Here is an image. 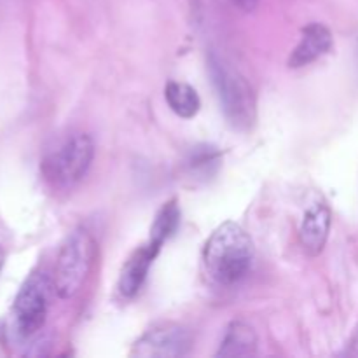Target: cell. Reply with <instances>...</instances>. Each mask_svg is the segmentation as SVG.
<instances>
[{
    "mask_svg": "<svg viewBox=\"0 0 358 358\" xmlns=\"http://www.w3.org/2000/svg\"><path fill=\"white\" fill-rule=\"evenodd\" d=\"M254 243L236 222H224L208 238L203 252L206 273L215 283L231 287L240 283L254 264Z\"/></svg>",
    "mask_w": 358,
    "mask_h": 358,
    "instance_id": "6da1fadb",
    "label": "cell"
},
{
    "mask_svg": "<svg viewBox=\"0 0 358 358\" xmlns=\"http://www.w3.org/2000/svg\"><path fill=\"white\" fill-rule=\"evenodd\" d=\"M94 143L87 133H70L56 140L41 161L42 177L55 189H72L90 171Z\"/></svg>",
    "mask_w": 358,
    "mask_h": 358,
    "instance_id": "7a4b0ae2",
    "label": "cell"
},
{
    "mask_svg": "<svg viewBox=\"0 0 358 358\" xmlns=\"http://www.w3.org/2000/svg\"><path fill=\"white\" fill-rule=\"evenodd\" d=\"M208 69L227 121L240 131L250 129L255 122V94L250 84L215 52L210 55Z\"/></svg>",
    "mask_w": 358,
    "mask_h": 358,
    "instance_id": "3957f363",
    "label": "cell"
},
{
    "mask_svg": "<svg viewBox=\"0 0 358 358\" xmlns=\"http://www.w3.org/2000/svg\"><path fill=\"white\" fill-rule=\"evenodd\" d=\"M94 250L96 245L87 229L79 227L66 238L52 273V287L56 296L62 299H70L83 289L93 266Z\"/></svg>",
    "mask_w": 358,
    "mask_h": 358,
    "instance_id": "277c9868",
    "label": "cell"
},
{
    "mask_svg": "<svg viewBox=\"0 0 358 358\" xmlns=\"http://www.w3.org/2000/svg\"><path fill=\"white\" fill-rule=\"evenodd\" d=\"M51 290H55L52 278L42 271L31 273L21 285L13 306L14 331L17 336L31 338L44 327Z\"/></svg>",
    "mask_w": 358,
    "mask_h": 358,
    "instance_id": "5b68a950",
    "label": "cell"
},
{
    "mask_svg": "<svg viewBox=\"0 0 358 358\" xmlns=\"http://www.w3.org/2000/svg\"><path fill=\"white\" fill-rule=\"evenodd\" d=\"M192 338L180 325H161L147 331L133 345L131 357L138 358H173L191 352Z\"/></svg>",
    "mask_w": 358,
    "mask_h": 358,
    "instance_id": "8992f818",
    "label": "cell"
},
{
    "mask_svg": "<svg viewBox=\"0 0 358 358\" xmlns=\"http://www.w3.org/2000/svg\"><path fill=\"white\" fill-rule=\"evenodd\" d=\"M161 248L163 247L152 243V241H147L143 247L133 252L131 257L122 266L121 276H119L117 289L122 297H135L140 292Z\"/></svg>",
    "mask_w": 358,
    "mask_h": 358,
    "instance_id": "52a82bcc",
    "label": "cell"
},
{
    "mask_svg": "<svg viewBox=\"0 0 358 358\" xmlns=\"http://www.w3.org/2000/svg\"><path fill=\"white\" fill-rule=\"evenodd\" d=\"M332 213L325 203H315L304 212L299 226V241L308 255H318L324 250L331 233Z\"/></svg>",
    "mask_w": 358,
    "mask_h": 358,
    "instance_id": "ba28073f",
    "label": "cell"
},
{
    "mask_svg": "<svg viewBox=\"0 0 358 358\" xmlns=\"http://www.w3.org/2000/svg\"><path fill=\"white\" fill-rule=\"evenodd\" d=\"M332 45H334V41H332V34L327 27H324L322 23L308 24L301 34L299 44L290 55L289 66L301 69V66L310 65L331 52Z\"/></svg>",
    "mask_w": 358,
    "mask_h": 358,
    "instance_id": "9c48e42d",
    "label": "cell"
},
{
    "mask_svg": "<svg viewBox=\"0 0 358 358\" xmlns=\"http://www.w3.org/2000/svg\"><path fill=\"white\" fill-rule=\"evenodd\" d=\"M257 353V336L250 325L243 322H233L224 334L217 357L243 358Z\"/></svg>",
    "mask_w": 358,
    "mask_h": 358,
    "instance_id": "30bf717a",
    "label": "cell"
},
{
    "mask_svg": "<svg viewBox=\"0 0 358 358\" xmlns=\"http://www.w3.org/2000/svg\"><path fill=\"white\" fill-rule=\"evenodd\" d=\"M164 100L168 107L182 119H192L201 108L198 91L187 83L180 80H170L164 87Z\"/></svg>",
    "mask_w": 358,
    "mask_h": 358,
    "instance_id": "8fae6325",
    "label": "cell"
},
{
    "mask_svg": "<svg viewBox=\"0 0 358 358\" xmlns=\"http://www.w3.org/2000/svg\"><path fill=\"white\" fill-rule=\"evenodd\" d=\"M180 206H178L177 199H171V201L164 203L159 212L156 213V219H154L152 226H150L149 241L163 247L164 241H168L177 233L178 226H180Z\"/></svg>",
    "mask_w": 358,
    "mask_h": 358,
    "instance_id": "7c38bea8",
    "label": "cell"
},
{
    "mask_svg": "<svg viewBox=\"0 0 358 358\" xmlns=\"http://www.w3.org/2000/svg\"><path fill=\"white\" fill-rule=\"evenodd\" d=\"M220 150H217L212 145H199L192 149V152L187 157V168L191 175L198 177H210L220 166Z\"/></svg>",
    "mask_w": 358,
    "mask_h": 358,
    "instance_id": "4fadbf2b",
    "label": "cell"
},
{
    "mask_svg": "<svg viewBox=\"0 0 358 358\" xmlns=\"http://www.w3.org/2000/svg\"><path fill=\"white\" fill-rule=\"evenodd\" d=\"M231 2H233V6L238 7V9L245 10V13H250V10H254L255 7H257L259 0H231Z\"/></svg>",
    "mask_w": 358,
    "mask_h": 358,
    "instance_id": "5bb4252c",
    "label": "cell"
},
{
    "mask_svg": "<svg viewBox=\"0 0 358 358\" xmlns=\"http://www.w3.org/2000/svg\"><path fill=\"white\" fill-rule=\"evenodd\" d=\"M3 262H6V254H3L2 247H0V271H2V268H3Z\"/></svg>",
    "mask_w": 358,
    "mask_h": 358,
    "instance_id": "9a60e30c",
    "label": "cell"
}]
</instances>
